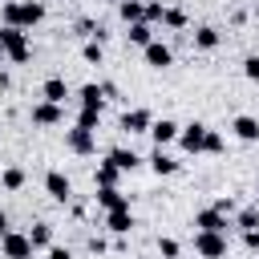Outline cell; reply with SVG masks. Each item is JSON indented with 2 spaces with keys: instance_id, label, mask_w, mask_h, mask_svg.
Returning a JSON list of instances; mask_svg holds the SVG:
<instances>
[{
  "instance_id": "ac0fdd59",
  "label": "cell",
  "mask_w": 259,
  "mask_h": 259,
  "mask_svg": "<svg viewBox=\"0 0 259 259\" xmlns=\"http://www.w3.org/2000/svg\"><path fill=\"white\" fill-rule=\"evenodd\" d=\"M150 166H154V174H158V178H166V174H174V170H178V158H170V154L158 146V150H154V158H150Z\"/></svg>"
},
{
  "instance_id": "d6a6232c",
  "label": "cell",
  "mask_w": 259,
  "mask_h": 259,
  "mask_svg": "<svg viewBox=\"0 0 259 259\" xmlns=\"http://www.w3.org/2000/svg\"><path fill=\"white\" fill-rule=\"evenodd\" d=\"M243 73H247V81H259V57H247L243 61Z\"/></svg>"
},
{
  "instance_id": "5bb4252c",
  "label": "cell",
  "mask_w": 259,
  "mask_h": 259,
  "mask_svg": "<svg viewBox=\"0 0 259 259\" xmlns=\"http://www.w3.org/2000/svg\"><path fill=\"white\" fill-rule=\"evenodd\" d=\"M194 227H198V231H227L231 223H227V214H219L214 206H206V210L194 214Z\"/></svg>"
},
{
  "instance_id": "83f0119b",
  "label": "cell",
  "mask_w": 259,
  "mask_h": 259,
  "mask_svg": "<svg viewBox=\"0 0 259 259\" xmlns=\"http://www.w3.org/2000/svg\"><path fill=\"white\" fill-rule=\"evenodd\" d=\"M162 24H170V28H186V12H182V8H166V12H162Z\"/></svg>"
},
{
  "instance_id": "30bf717a",
  "label": "cell",
  "mask_w": 259,
  "mask_h": 259,
  "mask_svg": "<svg viewBox=\"0 0 259 259\" xmlns=\"http://www.w3.org/2000/svg\"><path fill=\"white\" fill-rule=\"evenodd\" d=\"M178 121H170V117H158V121H150V138L158 142V146H170L174 138H178Z\"/></svg>"
},
{
  "instance_id": "44dd1931",
  "label": "cell",
  "mask_w": 259,
  "mask_h": 259,
  "mask_svg": "<svg viewBox=\"0 0 259 259\" xmlns=\"http://www.w3.org/2000/svg\"><path fill=\"white\" fill-rule=\"evenodd\" d=\"M101 101H105V89H101V85H93V81L81 85V105H85V109H101Z\"/></svg>"
},
{
  "instance_id": "d4e9b609",
  "label": "cell",
  "mask_w": 259,
  "mask_h": 259,
  "mask_svg": "<svg viewBox=\"0 0 259 259\" xmlns=\"http://www.w3.org/2000/svg\"><path fill=\"white\" fill-rule=\"evenodd\" d=\"M0 186H4V190H20V186H24V170H20V166H8V170L0 174Z\"/></svg>"
},
{
  "instance_id": "d6986e66",
  "label": "cell",
  "mask_w": 259,
  "mask_h": 259,
  "mask_svg": "<svg viewBox=\"0 0 259 259\" xmlns=\"http://www.w3.org/2000/svg\"><path fill=\"white\" fill-rule=\"evenodd\" d=\"M28 243H32V251H36V247H45V251H49V247H53V227H49V223H32Z\"/></svg>"
},
{
  "instance_id": "8d00e7d4",
  "label": "cell",
  "mask_w": 259,
  "mask_h": 259,
  "mask_svg": "<svg viewBox=\"0 0 259 259\" xmlns=\"http://www.w3.org/2000/svg\"><path fill=\"white\" fill-rule=\"evenodd\" d=\"M4 235H8V214L0 210V239H4Z\"/></svg>"
},
{
  "instance_id": "f35d334b",
  "label": "cell",
  "mask_w": 259,
  "mask_h": 259,
  "mask_svg": "<svg viewBox=\"0 0 259 259\" xmlns=\"http://www.w3.org/2000/svg\"><path fill=\"white\" fill-rule=\"evenodd\" d=\"M0 57H4V49H0Z\"/></svg>"
},
{
  "instance_id": "ba28073f",
  "label": "cell",
  "mask_w": 259,
  "mask_h": 259,
  "mask_svg": "<svg viewBox=\"0 0 259 259\" xmlns=\"http://www.w3.org/2000/svg\"><path fill=\"white\" fill-rule=\"evenodd\" d=\"M45 190H49L57 202H69V198H73V182H69L61 170H49V174H45Z\"/></svg>"
},
{
  "instance_id": "3957f363",
  "label": "cell",
  "mask_w": 259,
  "mask_h": 259,
  "mask_svg": "<svg viewBox=\"0 0 259 259\" xmlns=\"http://www.w3.org/2000/svg\"><path fill=\"white\" fill-rule=\"evenodd\" d=\"M194 251L202 259H223L227 255V231H198L194 235Z\"/></svg>"
},
{
  "instance_id": "4316f807",
  "label": "cell",
  "mask_w": 259,
  "mask_h": 259,
  "mask_svg": "<svg viewBox=\"0 0 259 259\" xmlns=\"http://www.w3.org/2000/svg\"><path fill=\"white\" fill-rule=\"evenodd\" d=\"M97 121H101V109H85V105H81L77 125H85V130H93V134H97Z\"/></svg>"
},
{
  "instance_id": "60d3db41",
  "label": "cell",
  "mask_w": 259,
  "mask_h": 259,
  "mask_svg": "<svg viewBox=\"0 0 259 259\" xmlns=\"http://www.w3.org/2000/svg\"><path fill=\"white\" fill-rule=\"evenodd\" d=\"M73 4H77V0H73Z\"/></svg>"
},
{
  "instance_id": "ffe728a7",
  "label": "cell",
  "mask_w": 259,
  "mask_h": 259,
  "mask_svg": "<svg viewBox=\"0 0 259 259\" xmlns=\"http://www.w3.org/2000/svg\"><path fill=\"white\" fill-rule=\"evenodd\" d=\"M150 40H154V28H150V20H134V24H130V45H142V49H146Z\"/></svg>"
},
{
  "instance_id": "5b68a950",
  "label": "cell",
  "mask_w": 259,
  "mask_h": 259,
  "mask_svg": "<svg viewBox=\"0 0 259 259\" xmlns=\"http://www.w3.org/2000/svg\"><path fill=\"white\" fill-rule=\"evenodd\" d=\"M65 146H69L73 154H93V150H97V138H93V130H85V125H73V130L65 134Z\"/></svg>"
},
{
  "instance_id": "e575fe53",
  "label": "cell",
  "mask_w": 259,
  "mask_h": 259,
  "mask_svg": "<svg viewBox=\"0 0 259 259\" xmlns=\"http://www.w3.org/2000/svg\"><path fill=\"white\" fill-rule=\"evenodd\" d=\"M49 259H73L69 247H49Z\"/></svg>"
},
{
  "instance_id": "f1b7e54d",
  "label": "cell",
  "mask_w": 259,
  "mask_h": 259,
  "mask_svg": "<svg viewBox=\"0 0 259 259\" xmlns=\"http://www.w3.org/2000/svg\"><path fill=\"white\" fill-rule=\"evenodd\" d=\"M202 154H223V134L206 130V142H202Z\"/></svg>"
},
{
  "instance_id": "52a82bcc",
  "label": "cell",
  "mask_w": 259,
  "mask_h": 259,
  "mask_svg": "<svg viewBox=\"0 0 259 259\" xmlns=\"http://www.w3.org/2000/svg\"><path fill=\"white\" fill-rule=\"evenodd\" d=\"M150 121H154L150 109H125L121 113V130L125 134H150Z\"/></svg>"
},
{
  "instance_id": "7c38bea8",
  "label": "cell",
  "mask_w": 259,
  "mask_h": 259,
  "mask_svg": "<svg viewBox=\"0 0 259 259\" xmlns=\"http://www.w3.org/2000/svg\"><path fill=\"white\" fill-rule=\"evenodd\" d=\"M65 117V109L57 105V101H40V105H32V121L36 125H57Z\"/></svg>"
},
{
  "instance_id": "cb8c5ba5",
  "label": "cell",
  "mask_w": 259,
  "mask_h": 259,
  "mask_svg": "<svg viewBox=\"0 0 259 259\" xmlns=\"http://www.w3.org/2000/svg\"><path fill=\"white\" fill-rule=\"evenodd\" d=\"M117 174H121V170H117L113 162H101L97 174H93V182H97V186H117Z\"/></svg>"
},
{
  "instance_id": "e0dca14e",
  "label": "cell",
  "mask_w": 259,
  "mask_h": 259,
  "mask_svg": "<svg viewBox=\"0 0 259 259\" xmlns=\"http://www.w3.org/2000/svg\"><path fill=\"white\" fill-rule=\"evenodd\" d=\"M40 97H45V101H57V105H65V97H69V85H65L61 77H49V81H45V89H40Z\"/></svg>"
},
{
  "instance_id": "4dcf8cb0",
  "label": "cell",
  "mask_w": 259,
  "mask_h": 259,
  "mask_svg": "<svg viewBox=\"0 0 259 259\" xmlns=\"http://www.w3.org/2000/svg\"><path fill=\"white\" fill-rule=\"evenodd\" d=\"M158 255L162 259H178V243L174 239H158Z\"/></svg>"
},
{
  "instance_id": "9c48e42d",
  "label": "cell",
  "mask_w": 259,
  "mask_h": 259,
  "mask_svg": "<svg viewBox=\"0 0 259 259\" xmlns=\"http://www.w3.org/2000/svg\"><path fill=\"white\" fill-rule=\"evenodd\" d=\"M105 227H109L113 235H130V231H134V214H130V206H113V210H105Z\"/></svg>"
},
{
  "instance_id": "2e32d148",
  "label": "cell",
  "mask_w": 259,
  "mask_h": 259,
  "mask_svg": "<svg viewBox=\"0 0 259 259\" xmlns=\"http://www.w3.org/2000/svg\"><path fill=\"white\" fill-rule=\"evenodd\" d=\"M97 206L101 210H113V206H130V198L117 186H97Z\"/></svg>"
},
{
  "instance_id": "8fae6325",
  "label": "cell",
  "mask_w": 259,
  "mask_h": 259,
  "mask_svg": "<svg viewBox=\"0 0 259 259\" xmlns=\"http://www.w3.org/2000/svg\"><path fill=\"white\" fill-rule=\"evenodd\" d=\"M170 61H174L170 45H162V40H150V45H146V65H150V69H166Z\"/></svg>"
},
{
  "instance_id": "9a60e30c",
  "label": "cell",
  "mask_w": 259,
  "mask_h": 259,
  "mask_svg": "<svg viewBox=\"0 0 259 259\" xmlns=\"http://www.w3.org/2000/svg\"><path fill=\"white\" fill-rule=\"evenodd\" d=\"M231 130H235L239 142H259V121H255L251 113H239V117L231 121Z\"/></svg>"
},
{
  "instance_id": "ab89813d",
  "label": "cell",
  "mask_w": 259,
  "mask_h": 259,
  "mask_svg": "<svg viewBox=\"0 0 259 259\" xmlns=\"http://www.w3.org/2000/svg\"><path fill=\"white\" fill-rule=\"evenodd\" d=\"M255 4H259V0H255Z\"/></svg>"
},
{
  "instance_id": "7a4b0ae2",
  "label": "cell",
  "mask_w": 259,
  "mask_h": 259,
  "mask_svg": "<svg viewBox=\"0 0 259 259\" xmlns=\"http://www.w3.org/2000/svg\"><path fill=\"white\" fill-rule=\"evenodd\" d=\"M0 49H4V57H8V61H16V65H24V61L32 57V45H28L24 28H12V24H4V28H0Z\"/></svg>"
},
{
  "instance_id": "603a6c76",
  "label": "cell",
  "mask_w": 259,
  "mask_h": 259,
  "mask_svg": "<svg viewBox=\"0 0 259 259\" xmlns=\"http://www.w3.org/2000/svg\"><path fill=\"white\" fill-rule=\"evenodd\" d=\"M219 28H210V24H202V28H194V45L198 49H219Z\"/></svg>"
},
{
  "instance_id": "8992f818",
  "label": "cell",
  "mask_w": 259,
  "mask_h": 259,
  "mask_svg": "<svg viewBox=\"0 0 259 259\" xmlns=\"http://www.w3.org/2000/svg\"><path fill=\"white\" fill-rule=\"evenodd\" d=\"M0 251H4L8 259H28V255H32V243H28V235H16V231H8V235L0 239Z\"/></svg>"
},
{
  "instance_id": "7402d4cb",
  "label": "cell",
  "mask_w": 259,
  "mask_h": 259,
  "mask_svg": "<svg viewBox=\"0 0 259 259\" xmlns=\"http://www.w3.org/2000/svg\"><path fill=\"white\" fill-rule=\"evenodd\" d=\"M117 8H121V20H125V24H134V20H146V4H142V0H121Z\"/></svg>"
},
{
  "instance_id": "f546056e",
  "label": "cell",
  "mask_w": 259,
  "mask_h": 259,
  "mask_svg": "<svg viewBox=\"0 0 259 259\" xmlns=\"http://www.w3.org/2000/svg\"><path fill=\"white\" fill-rule=\"evenodd\" d=\"M81 57H85L89 65H101V40H89V45L81 49Z\"/></svg>"
},
{
  "instance_id": "1f68e13d",
  "label": "cell",
  "mask_w": 259,
  "mask_h": 259,
  "mask_svg": "<svg viewBox=\"0 0 259 259\" xmlns=\"http://www.w3.org/2000/svg\"><path fill=\"white\" fill-rule=\"evenodd\" d=\"M162 12H166L162 0H150V4H146V20H162Z\"/></svg>"
},
{
  "instance_id": "d590c367",
  "label": "cell",
  "mask_w": 259,
  "mask_h": 259,
  "mask_svg": "<svg viewBox=\"0 0 259 259\" xmlns=\"http://www.w3.org/2000/svg\"><path fill=\"white\" fill-rule=\"evenodd\" d=\"M105 247H109V243H105V239H89V251H93V255H101V251H105Z\"/></svg>"
},
{
  "instance_id": "277c9868",
  "label": "cell",
  "mask_w": 259,
  "mask_h": 259,
  "mask_svg": "<svg viewBox=\"0 0 259 259\" xmlns=\"http://www.w3.org/2000/svg\"><path fill=\"white\" fill-rule=\"evenodd\" d=\"M178 142H182V150H186V154H202L206 125H202V121H190V125H182V130H178Z\"/></svg>"
},
{
  "instance_id": "836d02e7",
  "label": "cell",
  "mask_w": 259,
  "mask_h": 259,
  "mask_svg": "<svg viewBox=\"0 0 259 259\" xmlns=\"http://www.w3.org/2000/svg\"><path fill=\"white\" fill-rule=\"evenodd\" d=\"M243 243H247V251H259V227L255 231H243Z\"/></svg>"
},
{
  "instance_id": "484cf974",
  "label": "cell",
  "mask_w": 259,
  "mask_h": 259,
  "mask_svg": "<svg viewBox=\"0 0 259 259\" xmlns=\"http://www.w3.org/2000/svg\"><path fill=\"white\" fill-rule=\"evenodd\" d=\"M235 227H239V231H255V227H259V206H247V210H239Z\"/></svg>"
},
{
  "instance_id": "4fadbf2b",
  "label": "cell",
  "mask_w": 259,
  "mask_h": 259,
  "mask_svg": "<svg viewBox=\"0 0 259 259\" xmlns=\"http://www.w3.org/2000/svg\"><path fill=\"white\" fill-rule=\"evenodd\" d=\"M105 162H113V166H117L121 174H130V170H138V166H142V158H138L134 150H125V146L109 150V154H105Z\"/></svg>"
},
{
  "instance_id": "6da1fadb",
  "label": "cell",
  "mask_w": 259,
  "mask_h": 259,
  "mask_svg": "<svg viewBox=\"0 0 259 259\" xmlns=\"http://www.w3.org/2000/svg\"><path fill=\"white\" fill-rule=\"evenodd\" d=\"M0 20L12 24V28H32V24L45 20V4L40 0H8L0 8Z\"/></svg>"
},
{
  "instance_id": "74e56055",
  "label": "cell",
  "mask_w": 259,
  "mask_h": 259,
  "mask_svg": "<svg viewBox=\"0 0 259 259\" xmlns=\"http://www.w3.org/2000/svg\"><path fill=\"white\" fill-rule=\"evenodd\" d=\"M109 4H121V0H109Z\"/></svg>"
}]
</instances>
